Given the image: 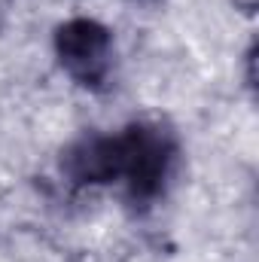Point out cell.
I'll use <instances>...</instances> for the list:
<instances>
[{"label": "cell", "mask_w": 259, "mask_h": 262, "mask_svg": "<svg viewBox=\"0 0 259 262\" xmlns=\"http://www.w3.org/2000/svg\"><path fill=\"white\" fill-rule=\"evenodd\" d=\"M171 137L153 125H131L122 131V177L134 201H149L162 192L171 168Z\"/></svg>", "instance_id": "cell-1"}, {"label": "cell", "mask_w": 259, "mask_h": 262, "mask_svg": "<svg viewBox=\"0 0 259 262\" xmlns=\"http://www.w3.org/2000/svg\"><path fill=\"white\" fill-rule=\"evenodd\" d=\"M55 55L76 82L101 85L113 58V37L95 18H70L55 31Z\"/></svg>", "instance_id": "cell-2"}, {"label": "cell", "mask_w": 259, "mask_h": 262, "mask_svg": "<svg viewBox=\"0 0 259 262\" xmlns=\"http://www.w3.org/2000/svg\"><path fill=\"white\" fill-rule=\"evenodd\" d=\"M64 174L73 183H110L122 177V134L82 137L64 152Z\"/></svg>", "instance_id": "cell-3"}]
</instances>
